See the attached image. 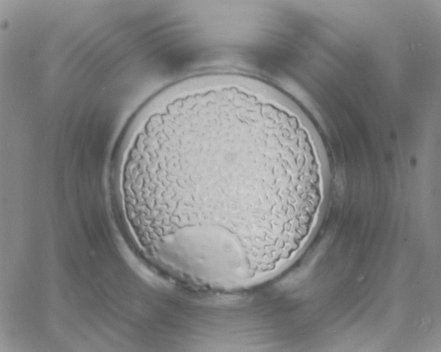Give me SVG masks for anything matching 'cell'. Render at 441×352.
Returning <instances> with one entry per match:
<instances>
[{
  "mask_svg": "<svg viewBox=\"0 0 441 352\" xmlns=\"http://www.w3.org/2000/svg\"><path fill=\"white\" fill-rule=\"evenodd\" d=\"M251 147L237 142L218 164L202 160L190 166V182L169 186L174 212L194 237L246 246L276 241L296 227L313 170L274 142Z\"/></svg>",
  "mask_w": 441,
  "mask_h": 352,
  "instance_id": "1",
  "label": "cell"
}]
</instances>
